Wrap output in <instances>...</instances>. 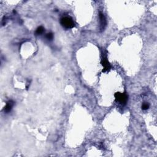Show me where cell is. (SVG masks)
<instances>
[{"label": "cell", "mask_w": 157, "mask_h": 157, "mask_svg": "<svg viewBox=\"0 0 157 157\" xmlns=\"http://www.w3.org/2000/svg\"><path fill=\"white\" fill-rule=\"evenodd\" d=\"M60 23L63 27L66 28H73L74 27L75 24L71 18L70 17H64L61 19Z\"/></svg>", "instance_id": "cell-1"}, {"label": "cell", "mask_w": 157, "mask_h": 157, "mask_svg": "<svg viewBox=\"0 0 157 157\" xmlns=\"http://www.w3.org/2000/svg\"><path fill=\"white\" fill-rule=\"evenodd\" d=\"M114 96L115 100L121 104H125L128 100V96L126 93H121L120 92H117L115 93Z\"/></svg>", "instance_id": "cell-2"}, {"label": "cell", "mask_w": 157, "mask_h": 157, "mask_svg": "<svg viewBox=\"0 0 157 157\" xmlns=\"http://www.w3.org/2000/svg\"><path fill=\"white\" fill-rule=\"evenodd\" d=\"M101 64L104 67L102 71L103 73H105L106 71H108L110 70V64H109V61H107V60L106 58H103L101 60Z\"/></svg>", "instance_id": "cell-3"}, {"label": "cell", "mask_w": 157, "mask_h": 157, "mask_svg": "<svg viewBox=\"0 0 157 157\" xmlns=\"http://www.w3.org/2000/svg\"><path fill=\"white\" fill-rule=\"evenodd\" d=\"M99 19H100V24H101V30H104L106 25V20L105 17L103 14L100 12L99 13Z\"/></svg>", "instance_id": "cell-4"}, {"label": "cell", "mask_w": 157, "mask_h": 157, "mask_svg": "<svg viewBox=\"0 0 157 157\" xmlns=\"http://www.w3.org/2000/svg\"><path fill=\"white\" fill-rule=\"evenodd\" d=\"M14 105V102L12 100H9L8 102L7 103V104H6L5 107H4V111L6 112H10Z\"/></svg>", "instance_id": "cell-5"}, {"label": "cell", "mask_w": 157, "mask_h": 157, "mask_svg": "<svg viewBox=\"0 0 157 157\" xmlns=\"http://www.w3.org/2000/svg\"><path fill=\"white\" fill-rule=\"evenodd\" d=\"M44 31V28L42 27H39L37 28L36 31V35H41L42 34L43 32Z\"/></svg>", "instance_id": "cell-6"}, {"label": "cell", "mask_w": 157, "mask_h": 157, "mask_svg": "<svg viewBox=\"0 0 157 157\" xmlns=\"http://www.w3.org/2000/svg\"><path fill=\"white\" fill-rule=\"evenodd\" d=\"M46 38H47V39L48 40H50V41H51V40L53 39V34L51 33H47V35H46Z\"/></svg>", "instance_id": "cell-7"}, {"label": "cell", "mask_w": 157, "mask_h": 157, "mask_svg": "<svg viewBox=\"0 0 157 157\" xmlns=\"http://www.w3.org/2000/svg\"><path fill=\"white\" fill-rule=\"evenodd\" d=\"M149 106H149V104H148V103H144V104L142 105V109L144 110H147V109L149 108Z\"/></svg>", "instance_id": "cell-8"}]
</instances>
